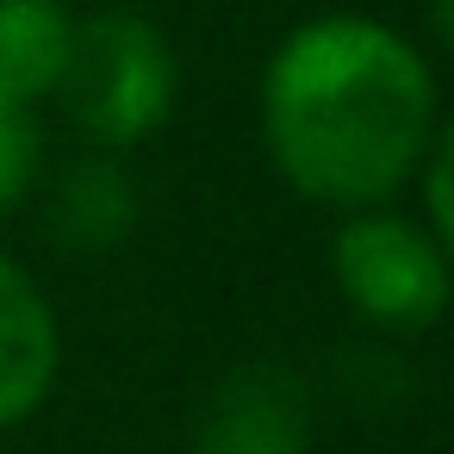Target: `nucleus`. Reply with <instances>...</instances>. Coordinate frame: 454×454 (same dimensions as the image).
Masks as SVG:
<instances>
[{
	"label": "nucleus",
	"mask_w": 454,
	"mask_h": 454,
	"mask_svg": "<svg viewBox=\"0 0 454 454\" xmlns=\"http://www.w3.org/2000/svg\"><path fill=\"white\" fill-rule=\"evenodd\" d=\"M435 75L380 20L324 13L280 38L262 75L274 168L317 206H380L411 187L435 137Z\"/></svg>",
	"instance_id": "obj_1"
},
{
	"label": "nucleus",
	"mask_w": 454,
	"mask_h": 454,
	"mask_svg": "<svg viewBox=\"0 0 454 454\" xmlns=\"http://www.w3.org/2000/svg\"><path fill=\"white\" fill-rule=\"evenodd\" d=\"M57 94L82 137H94L100 150H131L168 125L181 69H175L168 38L144 13H100L75 26Z\"/></svg>",
	"instance_id": "obj_2"
},
{
	"label": "nucleus",
	"mask_w": 454,
	"mask_h": 454,
	"mask_svg": "<svg viewBox=\"0 0 454 454\" xmlns=\"http://www.w3.org/2000/svg\"><path fill=\"white\" fill-rule=\"evenodd\" d=\"M336 293L373 330L417 336L448 311V243L398 212H355L330 243Z\"/></svg>",
	"instance_id": "obj_3"
},
{
	"label": "nucleus",
	"mask_w": 454,
	"mask_h": 454,
	"mask_svg": "<svg viewBox=\"0 0 454 454\" xmlns=\"http://www.w3.org/2000/svg\"><path fill=\"white\" fill-rule=\"evenodd\" d=\"M311 448V398L305 380L280 361H249L218 380L193 423L187 454H305Z\"/></svg>",
	"instance_id": "obj_4"
},
{
	"label": "nucleus",
	"mask_w": 454,
	"mask_h": 454,
	"mask_svg": "<svg viewBox=\"0 0 454 454\" xmlns=\"http://www.w3.org/2000/svg\"><path fill=\"white\" fill-rule=\"evenodd\" d=\"M57 386V317L44 293L0 255V429L26 423Z\"/></svg>",
	"instance_id": "obj_5"
},
{
	"label": "nucleus",
	"mask_w": 454,
	"mask_h": 454,
	"mask_svg": "<svg viewBox=\"0 0 454 454\" xmlns=\"http://www.w3.org/2000/svg\"><path fill=\"white\" fill-rule=\"evenodd\" d=\"M75 44V20L63 0H0V100L38 106L57 94Z\"/></svg>",
	"instance_id": "obj_6"
},
{
	"label": "nucleus",
	"mask_w": 454,
	"mask_h": 454,
	"mask_svg": "<svg viewBox=\"0 0 454 454\" xmlns=\"http://www.w3.org/2000/svg\"><path fill=\"white\" fill-rule=\"evenodd\" d=\"M131 224H137V187L106 156H82L51 193V237H63L69 249H113L131 237Z\"/></svg>",
	"instance_id": "obj_7"
},
{
	"label": "nucleus",
	"mask_w": 454,
	"mask_h": 454,
	"mask_svg": "<svg viewBox=\"0 0 454 454\" xmlns=\"http://www.w3.org/2000/svg\"><path fill=\"white\" fill-rule=\"evenodd\" d=\"M38 175V125L32 106L0 100V212H13Z\"/></svg>",
	"instance_id": "obj_8"
},
{
	"label": "nucleus",
	"mask_w": 454,
	"mask_h": 454,
	"mask_svg": "<svg viewBox=\"0 0 454 454\" xmlns=\"http://www.w3.org/2000/svg\"><path fill=\"white\" fill-rule=\"evenodd\" d=\"M429 26H435V38H448V32H454V20H448V0H429Z\"/></svg>",
	"instance_id": "obj_9"
}]
</instances>
